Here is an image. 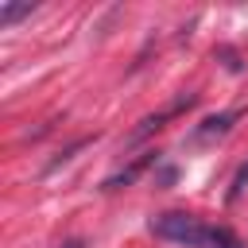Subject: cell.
I'll return each instance as SVG.
<instances>
[{
  "mask_svg": "<svg viewBox=\"0 0 248 248\" xmlns=\"http://www.w3.org/2000/svg\"><path fill=\"white\" fill-rule=\"evenodd\" d=\"M202 229H205V225H202L194 213H159V217H151V232H155V236L174 240V244H190V248H198Z\"/></svg>",
  "mask_w": 248,
  "mask_h": 248,
  "instance_id": "obj_1",
  "label": "cell"
},
{
  "mask_svg": "<svg viewBox=\"0 0 248 248\" xmlns=\"http://www.w3.org/2000/svg\"><path fill=\"white\" fill-rule=\"evenodd\" d=\"M240 120V108H229V112H217V116H205L198 128H194V143H213V140H221L232 124Z\"/></svg>",
  "mask_w": 248,
  "mask_h": 248,
  "instance_id": "obj_2",
  "label": "cell"
},
{
  "mask_svg": "<svg viewBox=\"0 0 248 248\" xmlns=\"http://www.w3.org/2000/svg\"><path fill=\"white\" fill-rule=\"evenodd\" d=\"M198 248H240V240H236L225 225H205V229H202Z\"/></svg>",
  "mask_w": 248,
  "mask_h": 248,
  "instance_id": "obj_3",
  "label": "cell"
},
{
  "mask_svg": "<svg viewBox=\"0 0 248 248\" xmlns=\"http://www.w3.org/2000/svg\"><path fill=\"white\" fill-rule=\"evenodd\" d=\"M151 163H155V151H147V155H140V159H136L132 167H124L120 174H112V178L105 182V190H120V186H128V182H136V174H140L143 167H151Z\"/></svg>",
  "mask_w": 248,
  "mask_h": 248,
  "instance_id": "obj_4",
  "label": "cell"
},
{
  "mask_svg": "<svg viewBox=\"0 0 248 248\" xmlns=\"http://www.w3.org/2000/svg\"><path fill=\"white\" fill-rule=\"evenodd\" d=\"M31 12H35V4H0V23L12 27L16 19H23V16H31Z\"/></svg>",
  "mask_w": 248,
  "mask_h": 248,
  "instance_id": "obj_5",
  "label": "cell"
},
{
  "mask_svg": "<svg viewBox=\"0 0 248 248\" xmlns=\"http://www.w3.org/2000/svg\"><path fill=\"white\" fill-rule=\"evenodd\" d=\"M244 186H248V163H240V167H236V174H232V186H229V202H236Z\"/></svg>",
  "mask_w": 248,
  "mask_h": 248,
  "instance_id": "obj_6",
  "label": "cell"
}]
</instances>
